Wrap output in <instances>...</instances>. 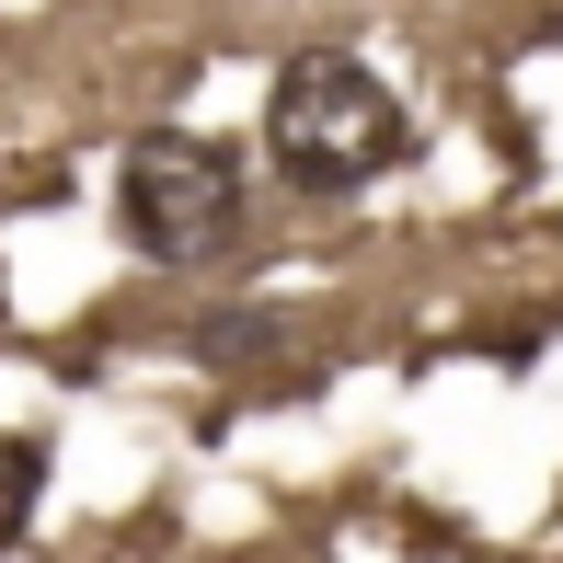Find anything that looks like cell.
I'll return each instance as SVG.
<instances>
[{"mask_svg":"<svg viewBox=\"0 0 563 563\" xmlns=\"http://www.w3.org/2000/svg\"><path fill=\"white\" fill-rule=\"evenodd\" d=\"M402 150H415V115L356 46H299L265 81V162L288 196H368Z\"/></svg>","mask_w":563,"mask_h":563,"instance_id":"6da1fadb","label":"cell"},{"mask_svg":"<svg viewBox=\"0 0 563 563\" xmlns=\"http://www.w3.org/2000/svg\"><path fill=\"white\" fill-rule=\"evenodd\" d=\"M253 219V173L230 139H196V126H150L115 162V230L150 253V265H219Z\"/></svg>","mask_w":563,"mask_h":563,"instance_id":"7a4b0ae2","label":"cell"},{"mask_svg":"<svg viewBox=\"0 0 563 563\" xmlns=\"http://www.w3.org/2000/svg\"><path fill=\"white\" fill-rule=\"evenodd\" d=\"M35 495H46V449H35V438H0V552L23 541Z\"/></svg>","mask_w":563,"mask_h":563,"instance_id":"3957f363","label":"cell"}]
</instances>
